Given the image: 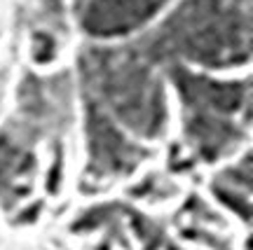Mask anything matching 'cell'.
Wrapping results in <instances>:
<instances>
[{"mask_svg": "<svg viewBox=\"0 0 253 250\" xmlns=\"http://www.w3.org/2000/svg\"><path fill=\"white\" fill-rule=\"evenodd\" d=\"M164 0H94L82 19V26L94 36L126 33L162 7Z\"/></svg>", "mask_w": 253, "mask_h": 250, "instance_id": "1", "label": "cell"}, {"mask_svg": "<svg viewBox=\"0 0 253 250\" xmlns=\"http://www.w3.org/2000/svg\"><path fill=\"white\" fill-rule=\"evenodd\" d=\"M91 161L99 164L101 171H126L134 166V150L115 134V129L91 112Z\"/></svg>", "mask_w": 253, "mask_h": 250, "instance_id": "2", "label": "cell"}, {"mask_svg": "<svg viewBox=\"0 0 253 250\" xmlns=\"http://www.w3.org/2000/svg\"><path fill=\"white\" fill-rule=\"evenodd\" d=\"M52 54H54V42L45 36H38L36 37V56L40 61H47V59H52Z\"/></svg>", "mask_w": 253, "mask_h": 250, "instance_id": "3", "label": "cell"}]
</instances>
